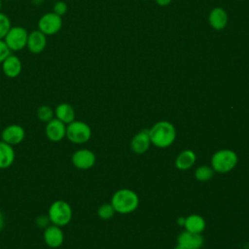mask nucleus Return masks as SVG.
<instances>
[{"mask_svg": "<svg viewBox=\"0 0 249 249\" xmlns=\"http://www.w3.org/2000/svg\"><path fill=\"white\" fill-rule=\"evenodd\" d=\"M186 231L195 232V233H201L206 227V223L204 219L198 214H192L185 218V225Z\"/></svg>", "mask_w": 249, "mask_h": 249, "instance_id": "19", "label": "nucleus"}, {"mask_svg": "<svg viewBox=\"0 0 249 249\" xmlns=\"http://www.w3.org/2000/svg\"><path fill=\"white\" fill-rule=\"evenodd\" d=\"M53 1H58V0H53Z\"/></svg>", "mask_w": 249, "mask_h": 249, "instance_id": "34", "label": "nucleus"}, {"mask_svg": "<svg viewBox=\"0 0 249 249\" xmlns=\"http://www.w3.org/2000/svg\"><path fill=\"white\" fill-rule=\"evenodd\" d=\"M111 204L116 212L128 214L133 212L139 204V198L135 192L129 189L118 190L111 198Z\"/></svg>", "mask_w": 249, "mask_h": 249, "instance_id": "2", "label": "nucleus"}, {"mask_svg": "<svg viewBox=\"0 0 249 249\" xmlns=\"http://www.w3.org/2000/svg\"><path fill=\"white\" fill-rule=\"evenodd\" d=\"M12 53L4 40H0V64Z\"/></svg>", "mask_w": 249, "mask_h": 249, "instance_id": "26", "label": "nucleus"}, {"mask_svg": "<svg viewBox=\"0 0 249 249\" xmlns=\"http://www.w3.org/2000/svg\"><path fill=\"white\" fill-rule=\"evenodd\" d=\"M4 223H5L4 216H3L2 212L0 211V231H2V229H3V227H4Z\"/></svg>", "mask_w": 249, "mask_h": 249, "instance_id": "29", "label": "nucleus"}, {"mask_svg": "<svg viewBox=\"0 0 249 249\" xmlns=\"http://www.w3.org/2000/svg\"><path fill=\"white\" fill-rule=\"evenodd\" d=\"M196 159V157L194 151L185 150L177 156L175 160V166L180 170H187L194 165Z\"/></svg>", "mask_w": 249, "mask_h": 249, "instance_id": "20", "label": "nucleus"}, {"mask_svg": "<svg viewBox=\"0 0 249 249\" xmlns=\"http://www.w3.org/2000/svg\"><path fill=\"white\" fill-rule=\"evenodd\" d=\"M174 249H185L184 247H182V246H180L179 244L176 246V247H174Z\"/></svg>", "mask_w": 249, "mask_h": 249, "instance_id": "31", "label": "nucleus"}, {"mask_svg": "<svg viewBox=\"0 0 249 249\" xmlns=\"http://www.w3.org/2000/svg\"><path fill=\"white\" fill-rule=\"evenodd\" d=\"M214 176V170L211 166L201 165L197 167L195 171V177L196 180L204 182L210 180Z\"/></svg>", "mask_w": 249, "mask_h": 249, "instance_id": "21", "label": "nucleus"}, {"mask_svg": "<svg viewBox=\"0 0 249 249\" xmlns=\"http://www.w3.org/2000/svg\"><path fill=\"white\" fill-rule=\"evenodd\" d=\"M67 10H68L67 4L62 0L55 1L53 6V12L61 18L67 13Z\"/></svg>", "mask_w": 249, "mask_h": 249, "instance_id": "25", "label": "nucleus"}, {"mask_svg": "<svg viewBox=\"0 0 249 249\" xmlns=\"http://www.w3.org/2000/svg\"><path fill=\"white\" fill-rule=\"evenodd\" d=\"M151 143L158 148H167L176 138L174 125L167 121H160L149 129Z\"/></svg>", "mask_w": 249, "mask_h": 249, "instance_id": "1", "label": "nucleus"}, {"mask_svg": "<svg viewBox=\"0 0 249 249\" xmlns=\"http://www.w3.org/2000/svg\"><path fill=\"white\" fill-rule=\"evenodd\" d=\"M91 137L90 126L82 121L74 120L66 124V138L74 144H84Z\"/></svg>", "mask_w": 249, "mask_h": 249, "instance_id": "5", "label": "nucleus"}, {"mask_svg": "<svg viewBox=\"0 0 249 249\" xmlns=\"http://www.w3.org/2000/svg\"><path fill=\"white\" fill-rule=\"evenodd\" d=\"M27 30L22 26H12L3 39L11 52H19L26 47Z\"/></svg>", "mask_w": 249, "mask_h": 249, "instance_id": "6", "label": "nucleus"}, {"mask_svg": "<svg viewBox=\"0 0 249 249\" xmlns=\"http://www.w3.org/2000/svg\"><path fill=\"white\" fill-rule=\"evenodd\" d=\"M177 224L180 226V227H183L185 225V218L184 217H179L177 219Z\"/></svg>", "mask_w": 249, "mask_h": 249, "instance_id": "30", "label": "nucleus"}, {"mask_svg": "<svg viewBox=\"0 0 249 249\" xmlns=\"http://www.w3.org/2000/svg\"><path fill=\"white\" fill-rule=\"evenodd\" d=\"M238 161L235 152L230 149L217 151L211 158V167L218 173H227L232 170Z\"/></svg>", "mask_w": 249, "mask_h": 249, "instance_id": "4", "label": "nucleus"}, {"mask_svg": "<svg viewBox=\"0 0 249 249\" xmlns=\"http://www.w3.org/2000/svg\"><path fill=\"white\" fill-rule=\"evenodd\" d=\"M37 118L47 124L54 118V111L49 105H42L37 109Z\"/></svg>", "mask_w": 249, "mask_h": 249, "instance_id": "22", "label": "nucleus"}, {"mask_svg": "<svg viewBox=\"0 0 249 249\" xmlns=\"http://www.w3.org/2000/svg\"><path fill=\"white\" fill-rule=\"evenodd\" d=\"M16 159V153L14 150V146L10 144L0 141V169H6L10 167Z\"/></svg>", "mask_w": 249, "mask_h": 249, "instance_id": "17", "label": "nucleus"}, {"mask_svg": "<svg viewBox=\"0 0 249 249\" xmlns=\"http://www.w3.org/2000/svg\"><path fill=\"white\" fill-rule=\"evenodd\" d=\"M11 20L5 14L0 12V40H3L11 28Z\"/></svg>", "mask_w": 249, "mask_h": 249, "instance_id": "24", "label": "nucleus"}, {"mask_svg": "<svg viewBox=\"0 0 249 249\" xmlns=\"http://www.w3.org/2000/svg\"><path fill=\"white\" fill-rule=\"evenodd\" d=\"M25 137L24 128L19 124H10L6 126L1 132L2 141L10 144L11 146H16L20 144Z\"/></svg>", "mask_w": 249, "mask_h": 249, "instance_id": "10", "label": "nucleus"}, {"mask_svg": "<svg viewBox=\"0 0 249 249\" xmlns=\"http://www.w3.org/2000/svg\"><path fill=\"white\" fill-rule=\"evenodd\" d=\"M1 7H2V0H0V10H1Z\"/></svg>", "mask_w": 249, "mask_h": 249, "instance_id": "32", "label": "nucleus"}, {"mask_svg": "<svg viewBox=\"0 0 249 249\" xmlns=\"http://www.w3.org/2000/svg\"><path fill=\"white\" fill-rule=\"evenodd\" d=\"M35 223H36L37 227H39L41 229H45L50 225V220H49L48 215H40L36 218Z\"/></svg>", "mask_w": 249, "mask_h": 249, "instance_id": "27", "label": "nucleus"}, {"mask_svg": "<svg viewBox=\"0 0 249 249\" xmlns=\"http://www.w3.org/2000/svg\"><path fill=\"white\" fill-rule=\"evenodd\" d=\"M203 237L200 233H195L188 231H182L178 237L177 242L185 249H199L203 245Z\"/></svg>", "mask_w": 249, "mask_h": 249, "instance_id": "13", "label": "nucleus"}, {"mask_svg": "<svg viewBox=\"0 0 249 249\" xmlns=\"http://www.w3.org/2000/svg\"><path fill=\"white\" fill-rule=\"evenodd\" d=\"M156 2L160 6H166V5H168L171 2V0H156Z\"/></svg>", "mask_w": 249, "mask_h": 249, "instance_id": "28", "label": "nucleus"}, {"mask_svg": "<svg viewBox=\"0 0 249 249\" xmlns=\"http://www.w3.org/2000/svg\"><path fill=\"white\" fill-rule=\"evenodd\" d=\"M45 133L49 140L59 142L66 137V124L56 118H53L46 124Z\"/></svg>", "mask_w": 249, "mask_h": 249, "instance_id": "11", "label": "nucleus"}, {"mask_svg": "<svg viewBox=\"0 0 249 249\" xmlns=\"http://www.w3.org/2000/svg\"><path fill=\"white\" fill-rule=\"evenodd\" d=\"M54 116L57 120L68 124L75 120V110L69 103L62 102L56 106Z\"/></svg>", "mask_w": 249, "mask_h": 249, "instance_id": "18", "label": "nucleus"}, {"mask_svg": "<svg viewBox=\"0 0 249 249\" xmlns=\"http://www.w3.org/2000/svg\"><path fill=\"white\" fill-rule=\"evenodd\" d=\"M116 211L111 203H103L97 209V215L102 220H109L115 215Z\"/></svg>", "mask_w": 249, "mask_h": 249, "instance_id": "23", "label": "nucleus"}, {"mask_svg": "<svg viewBox=\"0 0 249 249\" xmlns=\"http://www.w3.org/2000/svg\"><path fill=\"white\" fill-rule=\"evenodd\" d=\"M47 215L51 224L64 227L71 222L73 211L68 202L58 199L50 205Z\"/></svg>", "mask_w": 249, "mask_h": 249, "instance_id": "3", "label": "nucleus"}, {"mask_svg": "<svg viewBox=\"0 0 249 249\" xmlns=\"http://www.w3.org/2000/svg\"><path fill=\"white\" fill-rule=\"evenodd\" d=\"M62 27V18L53 12L44 14L38 20V29L46 36L54 35Z\"/></svg>", "mask_w": 249, "mask_h": 249, "instance_id": "7", "label": "nucleus"}, {"mask_svg": "<svg viewBox=\"0 0 249 249\" xmlns=\"http://www.w3.org/2000/svg\"><path fill=\"white\" fill-rule=\"evenodd\" d=\"M151 145L149 129H142L136 133L130 142V147L133 153L141 155L147 152Z\"/></svg>", "mask_w": 249, "mask_h": 249, "instance_id": "15", "label": "nucleus"}, {"mask_svg": "<svg viewBox=\"0 0 249 249\" xmlns=\"http://www.w3.org/2000/svg\"><path fill=\"white\" fill-rule=\"evenodd\" d=\"M208 19H209L210 25L214 29L222 30L226 27L228 23V15L223 8L216 7L211 10Z\"/></svg>", "mask_w": 249, "mask_h": 249, "instance_id": "16", "label": "nucleus"}, {"mask_svg": "<svg viewBox=\"0 0 249 249\" xmlns=\"http://www.w3.org/2000/svg\"><path fill=\"white\" fill-rule=\"evenodd\" d=\"M71 160L76 168L87 170L94 165L96 158L92 151L89 149H79L73 153Z\"/></svg>", "mask_w": 249, "mask_h": 249, "instance_id": "8", "label": "nucleus"}, {"mask_svg": "<svg viewBox=\"0 0 249 249\" xmlns=\"http://www.w3.org/2000/svg\"><path fill=\"white\" fill-rule=\"evenodd\" d=\"M47 46V36L38 30H33L31 33H28L26 48L31 53L38 54L41 53Z\"/></svg>", "mask_w": 249, "mask_h": 249, "instance_id": "12", "label": "nucleus"}, {"mask_svg": "<svg viewBox=\"0 0 249 249\" xmlns=\"http://www.w3.org/2000/svg\"><path fill=\"white\" fill-rule=\"evenodd\" d=\"M2 71L4 75L8 78H17L19 76L22 70V63L18 56L15 54H10L2 63Z\"/></svg>", "mask_w": 249, "mask_h": 249, "instance_id": "14", "label": "nucleus"}, {"mask_svg": "<svg viewBox=\"0 0 249 249\" xmlns=\"http://www.w3.org/2000/svg\"><path fill=\"white\" fill-rule=\"evenodd\" d=\"M43 239L47 246L50 248H58L64 241V233L61 227L55 225H49L44 229Z\"/></svg>", "mask_w": 249, "mask_h": 249, "instance_id": "9", "label": "nucleus"}, {"mask_svg": "<svg viewBox=\"0 0 249 249\" xmlns=\"http://www.w3.org/2000/svg\"><path fill=\"white\" fill-rule=\"evenodd\" d=\"M3 1V0H2ZM4 1H12V0H4Z\"/></svg>", "mask_w": 249, "mask_h": 249, "instance_id": "33", "label": "nucleus"}]
</instances>
